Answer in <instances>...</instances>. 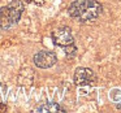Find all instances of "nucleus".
<instances>
[{"label":"nucleus","instance_id":"0eeeda50","mask_svg":"<svg viewBox=\"0 0 121 113\" xmlns=\"http://www.w3.org/2000/svg\"><path fill=\"white\" fill-rule=\"evenodd\" d=\"M25 1L29 4H35V5H43L47 0H25Z\"/></svg>","mask_w":121,"mask_h":113},{"label":"nucleus","instance_id":"39448f33","mask_svg":"<svg viewBox=\"0 0 121 113\" xmlns=\"http://www.w3.org/2000/svg\"><path fill=\"white\" fill-rule=\"evenodd\" d=\"M73 79L77 86H87L95 81V74L89 68H78L74 71Z\"/></svg>","mask_w":121,"mask_h":113},{"label":"nucleus","instance_id":"f257e3e1","mask_svg":"<svg viewBox=\"0 0 121 113\" xmlns=\"http://www.w3.org/2000/svg\"><path fill=\"white\" fill-rule=\"evenodd\" d=\"M102 4L96 0H74L69 5V16L78 22L87 24L96 20L102 13Z\"/></svg>","mask_w":121,"mask_h":113},{"label":"nucleus","instance_id":"7ed1b4c3","mask_svg":"<svg viewBox=\"0 0 121 113\" xmlns=\"http://www.w3.org/2000/svg\"><path fill=\"white\" fill-rule=\"evenodd\" d=\"M52 39H53V43H55L56 46H60V47H63V48L66 47V46H69V44H72V43L74 42L72 30L66 26L59 27V29L53 30Z\"/></svg>","mask_w":121,"mask_h":113},{"label":"nucleus","instance_id":"20e7f679","mask_svg":"<svg viewBox=\"0 0 121 113\" xmlns=\"http://www.w3.org/2000/svg\"><path fill=\"white\" fill-rule=\"evenodd\" d=\"M57 61V57L51 51H39L34 55V64L40 69H47L53 66Z\"/></svg>","mask_w":121,"mask_h":113},{"label":"nucleus","instance_id":"423d86ee","mask_svg":"<svg viewBox=\"0 0 121 113\" xmlns=\"http://www.w3.org/2000/svg\"><path fill=\"white\" fill-rule=\"evenodd\" d=\"M37 112H51V113H55V112H65L61 105L56 104V103H47V104H43L40 107L37 108Z\"/></svg>","mask_w":121,"mask_h":113},{"label":"nucleus","instance_id":"f03ea898","mask_svg":"<svg viewBox=\"0 0 121 113\" xmlns=\"http://www.w3.org/2000/svg\"><path fill=\"white\" fill-rule=\"evenodd\" d=\"M24 12V4L20 0H13L0 9V30H7L16 25Z\"/></svg>","mask_w":121,"mask_h":113}]
</instances>
